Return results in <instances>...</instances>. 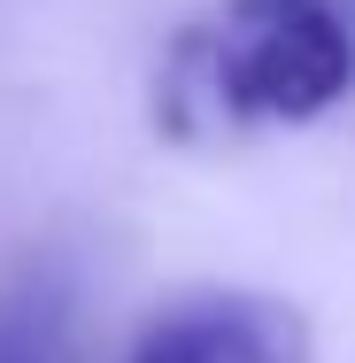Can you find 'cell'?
<instances>
[{
  "label": "cell",
  "instance_id": "7a4b0ae2",
  "mask_svg": "<svg viewBox=\"0 0 355 363\" xmlns=\"http://www.w3.org/2000/svg\"><path fill=\"white\" fill-rule=\"evenodd\" d=\"M132 363H309V325L271 294H193L147 325Z\"/></svg>",
  "mask_w": 355,
  "mask_h": 363
},
{
  "label": "cell",
  "instance_id": "6da1fadb",
  "mask_svg": "<svg viewBox=\"0 0 355 363\" xmlns=\"http://www.w3.org/2000/svg\"><path fill=\"white\" fill-rule=\"evenodd\" d=\"M170 77L224 116L301 124L355 85V31L332 0H224L201 31L178 39Z\"/></svg>",
  "mask_w": 355,
  "mask_h": 363
}]
</instances>
